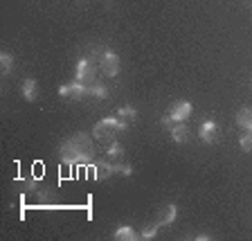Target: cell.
Returning <instances> with one entry per match:
<instances>
[{
	"mask_svg": "<svg viewBox=\"0 0 252 241\" xmlns=\"http://www.w3.org/2000/svg\"><path fill=\"white\" fill-rule=\"evenodd\" d=\"M191 113H194V104L187 102V100H180V102H176V104L169 108V115H164L162 120H160V124H162L164 129H169V126L176 124V122H185Z\"/></svg>",
	"mask_w": 252,
	"mask_h": 241,
	"instance_id": "obj_3",
	"label": "cell"
},
{
	"mask_svg": "<svg viewBox=\"0 0 252 241\" xmlns=\"http://www.w3.org/2000/svg\"><path fill=\"white\" fill-rule=\"evenodd\" d=\"M196 241H212V235H196Z\"/></svg>",
	"mask_w": 252,
	"mask_h": 241,
	"instance_id": "obj_21",
	"label": "cell"
},
{
	"mask_svg": "<svg viewBox=\"0 0 252 241\" xmlns=\"http://www.w3.org/2000/svg\"><path fill=\"white\" fill-rule=\"evenodd\" d=\"M106 156H108L110 160H122V158H124V147H122L117 140H113L108 147H106Z\"/></svg>",
	"mask_w": 252,
	"mask_h": 241,
	"instance_id": "obj_15",
	"label": "cell"
},
{
	"mask_svg": "<svg viewBox=\"0 0 252 241\" xmlns=\"http://www.w3.org/2000/svg\"><path fill=\"white\" fill-rule=\"evenodd\" d=\"M115 173H122V176H133V167L131 165H124V163H117V160H94V173L93 178L94 180H106Z\"/></svg>",
	"mask_w": 252,
	"mask_h": 241,
	"instance_id": "obj_2",
	"label": "cell"
},
{
	"mask_svg": "<svg viewBox=\"0 0 252 241\" xmlns=\"http://www.w3.org/2000/svg\"><path fill=\"white\" fill-rule=\"evenodd\" d=\"M176 216H178V207L173 203H169V205H164L162 210L158 212V223H160V228H167V226H171L173 221H176Z\"/></svg>",
	"mask_w": 252,
	"mask_h": 241,
	"instance_id": "obj_10",
	"label": "cell"
},
{
	"mask_svg": "<svg viewBox=\"0 0 252 241\" xmlns=\"http://www.w3.org/2000/svg\"><path fill=\"white\" fill-rule=\"evenodd\" d=\"M74 79L81 81V84H93L97 79V63L90 57H81L74 66Z\"/></svg>",
	"mask_w": 252,
	"mask_h": 241,
	"instance_id": "obj_4",
	"label": "cell"
},
{
	"mask_svg": "<svg viewBox=\"0 0 252 241\" xmlns=\"http://www.w3.org/2000/svg\"><path fill=\"white\" fill-rule=\"evenodd\" d=\"M59 95L61 97H72V100H81V97H88V84H81V81H70V84H63L59 88Z\"/></svg>",
	"mask_w": 252,
	"mask_h": 241,
	"instance_id": "obj_7",
	"label": "cell"
},
{
	"mask_svg": "<svg viewBox=\"0 0 252 241\" xmlns=\"http://www.w3.org/2000/svg\"><path fill=\"white\" fill-rule=\"evenodd\" d=\"M117 115L124 117L126 122H133L137 117V108H133V106H120V108H117Z\"/></svg>",
	"mask_w": 252,
	"mask_h": 241,
	"instance_id": "obj_18",
	"label": "cell"
},
{
	"mask_svg": "<svg viewBox=\"0 0 252 241\" xmlns=\"http://www.w3.org/2000/svg\"><path fill=\"white\" fill-rule=\"evenodd\" d=\"M113 237H115L117 241H137V239H140V235H137L131 226H120Z\"/></svg>",
	"mask_w": 252,
	"mask_h": 241,
	"instance_id": "obj_13",
	"label": "cell"
},
{
	"mask_svg": "<svg viewBox=\"0 0 252 241\" xmlns=\"http://www.w3.org/2000/svg\"><path fill=\"white\" fill-rule=\"evenodd\" d=\"M21 95H23V100L25 102H36L38 97V84H36V79H25L21 86Z\"/></svg>",
	"mask_w": 252,
	"mask_h": 241,
	"instance_id": "obj_11",
	"label": "cell"
},
{
	"mask_svg": "<svg viewBox=\"0 0 252 241\" xmlns=\"http://www.w3.org/2000/svg\"><path fill=\"white\" fill-rule=\"evenodd\" d=\"M250 84H252V79H250Z\"/></svg>",
	"mask_w": 252,
	"mask_h": 241,
	"instance_id": "obj_22",
	"label": "cell"
},
{
	"mask_svg": "<svg viewBox=\"0 0 252 241\" xmlns=\"http://www.w3.org/2000/svg\"><path fill=\"white\" fill-rule=\"evenodd\" d=\"M18 187H21V189H36V180H32V178H21Z\"/></svg>",
	"mask_w": 252,
	"mask_h": 241,
	"instance_id": "obj_20",
	"label": "cell"
},
{
	"mask_svg": "<svg viewBox=\"0 0 252 241\" xmlns=\"http://www.w3.org/2000/svg\"><path fill=\"white\" fill-rule=\"evenodd\" d=\"M94 138H90L88 133H77V136L68 138L65 142H61L59 147V158L63 165H74V167H88L94 160Z\"/></svg>",
	"mask_w": 252,
	"mask_h": 241,
	"instance_id": "obj_1",
	"label": "cell"
},
{
	"mask_svg": "<svg viewBox=\"0 0 252 241\" xmlns=\"http://www.w3.org/2000/svg\"><path fill=\"white\" fill-rule=\"evenodd\" d=\"M88 97L106 100V97H108V88H106L104 84H99V81H93V84H88Z\"/></svg>",
	"mask_w": 252,
	"mask_h": 241,
	"instance_id": "obj_14",
	"label": "cell"
},
{
	"mask_svg": "<svg viewBox=\"0 0 252 241\" xmlns=\"http://www.w3.org/2000/svg\"><path fill=\"white\" fill-rule=\"evenodd\" d=\"M0 70L2 74H9L14 70V57L9 52H0Z\"/></svg>",
	"mask_w": 252,
	"mask_h": 241,
	"instance_id": "obj_16",
	"label": "cell"
},
{
	"mask_svg": "<svg viewBox=\"0 0 252 241\" xmlns=\"http://www.w3.org/2000/svg\"><path fill=\"white\" fill-rule=\"evenodd\" d=\"M239 147L246 153H252V131H246L241 138H239Z\"/></svg>",
	"mask_w": 252,
	"mask_h": 241,
	"instance_id": "obj_19",
	"label": "cell"
},
{
	"mask_svg": "<svg viewBox=\"0 0 252 241\" xmlns=\"http://www.w3.org/2000/svg\"><path fill=\"white\" fill-rule=\"evenodd\" d=\"M99 70L110 79L117 77V74H120V57H117V52L104 50V54H101V59H99Z\"/></svg>",
	"mask_w": 252,
	"mask_h": 241,
	"instance_id": "obj_5",
	"label": "cell"
},
{
	"mask_svg": "<svg viewBox=\"0 0 252 241\" xmlns=\"http://www.w3.org/2000/svg\"><path fill=\"white\" fill-rule=\"evenodd\" d=\"M236 126L239 129H243V131H252V110L248 108V106H243V108L236 110Z\"/></svg>",
	"mask_w": 252,
	"mask_h": 241,
	"instance_id": "obj_12",
	"label": "cell"
},
{
	"mask_svg": "<svg viewBox=\"0 0 252 241\" xmlns=\"http://www.w3.org/2000/svg\"><path fill=\"white\" fill-rule=\"evenodd\" d=\"M158 232H160V223L156 221V223H151L149 228H144V230L140 232V239L142 241H151V239H156L158 237Z\"/></svg>",
	"mask_w": 252,
	"mask_h": 241,
	"instance_id": "obj_17",
	"label": "cell"
},
{
	"mask_svg": "<svg viewBox=\"0 0 252 241\" xmlns=\"http://www.w3.org/2000/svg\"><path fill=\"white\" fill-rule=\"evenodd\" d=\"M169 136H171V140L176 142V144H185V142L189 140V129L185 126V122H176V124H171L167 129Z\"/></svg>",
	"mask_w": 252,
	"mask_h": 241,
	"instance_id": "obj_9",
	"label": "cell"
},
{
	"mask_svg": "<svg viewBox=\"0 0 252 241\" xmlns=\"http://www.w3.org/2000/svg\"><path fill=\"white\" fill-rule=\"evenodd\" d=\"M117 133H120V131H117L115 126L106 124L104 120H99L97 124L93 126V138H94V142H101V144H110V142L115 140Z\"/></svg>",
	"mask_w": 252,
	"mask_h": 241,
	"instance_id": "obj_6",
	"label": "cell"
},
{
	"mask_svg": "<svg viewBox=\"0 0 252 241\" xmlns=\"http://www.w3.org/2000/svg\"><path fill=\"white\" fill-rule=\"evenodd\" d=\"M198 136H200V140H203L205 144H214V142L219 140V124H216L212 117H207L205 122H200Z\"/></svg>",
	"mask_w": 252,
	"mask_h": 241,
	"instance_id": "obj_8",
	"label": "cell"
}]
</instances>
